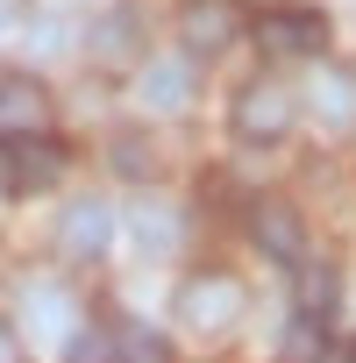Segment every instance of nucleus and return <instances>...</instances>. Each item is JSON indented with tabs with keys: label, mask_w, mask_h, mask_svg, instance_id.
<instances>
[{
	"label": "nucleus",
	"mask_w": 356,
	"mask_h": 363,
	"mask_svg": "<svg viewBox=\"0 0 356 363\" xmlns=\"http://www.w3.org/2000/svg\"><path fill=\"white\" fill-rule=\"evenodd\" d=\"M135 93H143V107H157V114L186 107V100H193V65H186V57H157V65H143Z\"/></svg>",
	"instance_id": "obj_9"
},
{
	"label": "nucleus",
	"mask_w": 356,
	"mask_h": 363,
	"mask_svg": "<svg viewBox=\"0 0 356 363\" xmlns=\"http://www.w3.org/2000/svg\"><path fill=\"white\" fill-rule=\"evenodd\" d=\"M292 121H299V100H292L285 79H250L235 93V135L243 143H278Z\"/></svg>",
	"instance_id": "obj_2"
},
{
	"label": "nucleus",
	"mask_w": 356,
	"mask_h": 363,
	"mask_svg": "<svg viewBox=\"0 0 356 363\" xmlns=\"http://www.w3.org/2000/svg\"><path fill=\"white\" fill-rule=\"evenodd\" d=\"M29 328H43L50 342H65V335H72V320H65V299H57L50 285H36V299H29Z\"/></svg>",
	"instance_id": "obj_13"
},
{
	"label": "nucleus",
	"mask_w": 356,
	"mask_h": 363,
	"mask_svg": "<svg viewBox=\"0 0 356 363\" xmlns=\"http://www.w3.org/2000/svg\"><path fill=\"white\" fill-rule=\"evenodd\" d=\"M306 107H313L321 128L349 135V128H356V72H342V65H313V79H306Z\"/></svg>",
	"instance_id": "obj_7"
},
{
	"label": "nucleus",
	"mask_w": 356,
	"mask_h": 363,
	"mask_svg": "<svg viewBox=\"0 0 356 363\" xmlns=\"http://www.w3.org/2000/svg\"><path fill=\"white\" fill-rule=\"evenodd\" d=\"M335 299H342V278H335L328 264H306V271H299V313H306V320H328Z\"/></svg>",
	"instance_id": "obj_12"
},
{
	"label": "nucleus",
	"mask_w": 356,
	"mask_h": 363,
	"mask_svg": "<svg viewBox=\"0 0 356 363\" xmlns=\"http://www.w3.org/2000/svg\"><path fill=\"white\" fill-rule=\"evenodd\" d=\"M321 356H328V342H321V320H306V313H299V320L285 328V363H321Z\"/></svg>",
	"instance_id": "obj_14"
},
{
	"label": "nucleus",
	"mask_w": 356,
	"mask_h": 363,
	"mask_svg": "<svg viewBox=\"0 0 356 363\" xmlns=\"http://www.w3.org/2000/svg\"><path fill=\"white\" fill-rule=\"evenodd\" d=\"M121 363H164V342H157L150 328H128V335H121Z\"/></svg>",
	"instance_id": "obj_15"
},
{
	"label": "nucleus",
	"mask_w": 356,
	"mask_h": 363,
	"mask_svg": "<svg viewBox=\"0 0 356 363\" xmlns=\"http://www.w3.org/2000/svg\"><path fill=\"white\" fill-rule=\"evenodd\" d=\"M114 242V207L107 200H72L65 207V250L72 257H100Z\"/></svg>",
	"instance_id": "obj_8"
},
{
	"label": "nucleus",
	"mask_w": 356,
	"mask_h": 363,
	"mask_svg": "<svg viewBox=\"0 0 356 363\" xmlns=\"http://www.w3.org/2000/svg\"><path fill=\"white\" fill-rule=\"evenodd\" d=\"M257 50L264 57H321L328 50V15L313 8H278L257 22Z\"/></svg>",
	"instance_id": "obj_4"
},
{
	"label": "nucleus",
	"mask_w": 356,
	"mask_h": 363,
	"mask_svg": "<svg viewBox=\"0 0 356 363\" xmlns=\"http://www.w3.org/2000/svg\"><path fill=\"white\" fill-rule=\"evenodd\" d=\"M171 228H178V214H171V207H157V200L128 207V235H135V250H143V257H164V250L178 242Z\"/></svg>",
	"instance_id": "obj_11"
},
{
	"label": "nucleus",
	"mask_w": 356,
	"mask_h": 363,
	"mask_svg": "<svg viewBox=\"0 0 356 363\" xmlns=\"http://www.w3.org/2000/svg\"><path fill=\"white\" fill-rule=\"evenodd\" d=\"M250 313V292L228 278V271H200L178 285V328L186 335H235Z\"/></svg>",
	"instance_id": "obj_1"
},
{
	"label": "nucleus",
	"mask_w": 356,
	"mask_h": 363,
	"mask_svg": "<svg viewBox=\"0 0 356 363\" xmlns=\"http://www.w3.org/2000/svg\"><path fill=\"white\" fill-rule=\"evenodd\" d=\"M321 363H356V349H328V356H321Z\"/></svg>",
	"instance_id": "obj_18"
},
{
	"label": "nucleus",
	"mask_w": 356,
	"mask_h": 363,
	"mask_svg": "<svg viewBox=\"0 0 356 363\" xmlns=\"http://www.w3.org/2000/svg\"><path fill=\"white\" fill-rule=\"evenodd\" d=\"M65 178V143L36 135V143H8V164H0V186L8 193H43Z\"/></svg>",
	"instance_id": "obj_5"
},
{
	"label": "nucleus",
	"mask_w": 356,
	"mask_h": 363,
	"mask_svg": "<svg viewBox=\"0 0 356 363\" xmlns=\"http://www.w3.org/2000/svg\"><path fill=\"white\" fill-rule=\"evenodd\" d=\"M65 363H114L107 335H65Z\"/></svg>",
	"instance_id": "obj_16"
},
{
	"label": "nucleus",
	"mask_w": 356,
	"mask_h": 363,
	"mask_svg": "<svg viewBox=\"0 0 356 363\" xmlns=\"http://www.w3.org/2000/svg\"><path fill=\"white\" fill-rule=\"evenodd\" d=\"M228 43H235V8H228V0H193V8H186V50L214 57Z\"/></svg>",
	"instance_id": "obj_10"
},
{
	"label": "nucleus",
	"mask_w": 356,
	"mask_h": 363,
	"mask_svg": "<svg viewBox=\"0 0 356 363\" xmlns=\"http://www.w3.org/2000/svg\"><path fill=\"white\" fill-rule=\"evenodd\" d=\"M0 363H22V328L0 320Z\"/></svg>",
	"instance_id": "obj_17"
},
{
	"label": "nucleus",
	"mask_w": 356,
	"mask_h": 363,
	"mask_svg": "<svg viewBox=\"0 0 356 363\" xmlns=\"http://www.w3.org/2000/svg\"><path fill=\"white\" fill-rule=\"evenodd\" d=\"M50 121H57V100L43 79H29V72L0 79V143H36V135H50Z\"/></svg>",
	"instance_id": "obj_3"
},
{
	"label": "nucleus",
	"mask_w": 356,
	"mask_h": 363,
	"mask_svg": "<svg viewBox=\"0 0 356 363\" xmlns=\"http://www.w3.org/2000/svg\"><path fill=\"white\" fill-rule=\"evenodd\" d=\"M0 22H8V8H0Z\"/></svg>",
	"instance_id": "obj_19"
},
{
	"label": "nucleus",
	"mask_w": 356,
	"mask_h": 363,
	"mask_svg": "<svg viewBox=\"0 0 356 363\" xmlns=\"http://www.w3.org/2000/svg\"><path fill=\"white\" fill-rule=\"evenodd\" d=\"M250 235H257V250L278 257V264H299V257H306V221H299V207H285V200H257V207H250Z\"/></svg>",
	"instance_id": "obj_6"
}]
</instances>
